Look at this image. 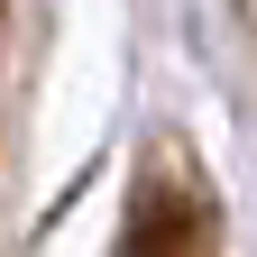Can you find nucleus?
I'll list each match as a JSON object with an SVG mask.
<instances>
[{"label":"nucleus","instance_id":"f03ea898","mask_svg":"<svg viewBox=\"0 0 257 257\" xmlns=\"http://www.w3.org/2000/svg\"><path fill=\"white\" fill-rule=\"evenodd\" d=\"M239 10H248V37H257V0H239Z\"/></svg>","mask_w":257,"mask_h":257},{"label":"nucleus","instance_id":"f257e3e1","mask_svg":"<svg viewBox=\"0 0 257 257\" xmlns=\"http://www.w3.org/2000/svg\"><path fill=\"white\" fill-rule=\"evenodd\" d=\"M119 257H211V184L184 147H156V166L138 175Z\"/></svg>","mask_w":257,"mask_h":257}]
</instances>
